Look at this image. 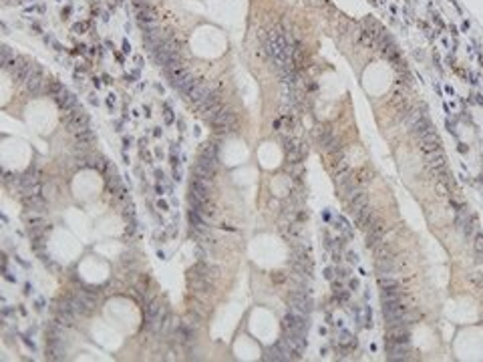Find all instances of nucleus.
<instances>
[{
  "instance_id": "obj_22",
  "label": "nucleus",
  "mask_w": 483,
  "mask_h": 362,
  "mask_svg": "<svg viewBox=\"0 0 483 362\" xmlns=\"http://www.w3.org/2000/svg\"><path fill=\"white\" fill-rule=\"evenodd\" d=\"M12 59H14V55H12L10 47L2 44V47H0V65H2V69H4V71H8V67H10Z\"/></svg>"
},
{
  "instance_id": "obj_39",
  "label": "nucleus",
  "mask_w": 483,
  "mask_h": 362,
  "mask_svg": "<svg viewBox=\"0 0 483 362\" xmlns=\"http://www.w3.org/2000/svg\"><path fill=\"white\" fill-rule=\"evenodd\" d=\"M350 288L356 290V288H358V282H356V280H350Z\"/></svg>"
},
{
  "instance_id": "obj_3",
  "label": "nucleus",
  "mask_w": 483,
  "mask_h": 362,
  "mask_svg": "<svg viewBox=\"0 0 483 362\" xmlns=\"http://www.w3.org/2000/svg\"><path fill=\"white\" fill-rule=\"evenodd\" d=\"M30 69H32V63L28 61V59H24V57H14L12 59V63H10V67H8V73L12 75V79L16 81V83H26V79H28V75H30Z\"/></svg>"
},
{
  "instance_id": "obj_33",
  "label": "nucleus",
  "mask_w": 483,
  "mask_h": 362,
  "mask_svg": "<svg viewBox=\"0 0 483 362\" xmlns=\"http://www.w3.org/2000/svg\"><path fill=\"white\" fill-rule=\"evenodd\" d=\"M336 278H340V280H346V278H348V272L344 270V268H336Z\"/></svg>"
},
{
  "instance_id": "obj_1",
  "label": "nucleus",
  "mask_w": 483,
  "mask_h": 362,
  "mask_svg": "<svg viewBox=\"0 0 483 362\" xmlns=\"http://www.w3.org/2000/svg\"><path fill=\"white\" fill-rule=\"evenodd\" d=\"M145 316H143V328L147 330V332H157L159 330V324H161V318L165 316V310H163V306H161L159 300H155V298H151L145 306Z\"/></svg>"
},
{
  "instance_id": "obj_40",
  "label": "nucleus",
  "mask_w": 483,
  "mask_h": 362,
  "mask_svg": "<svg viewBox=\"0 0 483 362\" xmlns=\"http://www.w3.org/2000/svg\"><path fill=\"white\" fill-rule=\"evenodd\" d=\"M36 310H43V300H36Z\"/></svg>"
},
{
  "instance_id": "obj_37",
  "label": "nucleus",
  "mask_w": 483,
  "mask_h": 362,
  "mask_svg": "<svg viewBox=\"0 0 483 362\" xmlns=\"http://www.w3.org/2000/svg\"><path fill=\"white\" fill-rule=\"evenodd\" d=\"M324 276H326V280H332V278H334V274H332V268H326V270H324Z\"/></svg>"
},
{
  "instance_id": "obj_17",
  "label": "nucleus",
  "mask_w": 483,
  "mask_h": 362,
  "mask_svg": "<svg viewBox=\"0 0 483 362\" xmlns=\"http://www.w3.org/2000/svg\"><path fill=\"white\" fill-rule=\"evenodd\" d=\"M22 203L26 205V209H36V211H45L47 207V201L41 195H24Z\"/></svg>"
},
{
  "instance_id": "obj_13",
  "label": "nucleus",
  "mask_w": 483,
  "mask_h": 362,
  "mask_svg": "<svg viewBox=\"0 0 483 362\" xmlns=\"http://www.w3.org/2000/svg\"><path fill=\"white\" fill-rule=\"evenodd\" d=\"M409 344H387V358L389 360H407Z\"/></svg>"
},
{
  "instance_id": "obj_26",
  "label": "nucleus",
  "mask_w": 483,
  "mask_h": 362,
  "mask_svg": "<svg viewBox=\"0 0 483 362\" xmlns=\"http://www.w3.org/2000/svg\"><path fill=\"white\" fill-rule=\"evenodd\" d=\"M264 360H274V362H282V360H284V356H282V352H280L278 344L270 346V348L264 352Z\"/></svg>"
},
{
  "instance_id": "obj_20",
  "label": "nucleus",
  "mask_w": 483,
  "mask_h": 362,
  "mask_svg": "<svg viewBox=\"0 0 483 362\" xmlns=\"http://www.w3.org/2000/svg\"><path fill=\"white\" fill-rule=\"evenodd\" d=\"M197 163L202 165V167H206L208 171H212L214 175L218 173V169H220V157H208V155H199L197 157Z\"/></svg>"
},
{
  "instance_id": "obj_19",
  "label": "nucleus",
  "mask_w": 483,
  "mask_h": 362,
  "mask_svg": "<svg viewBox=\"0 0 483 362\" xmlns=\"http://www.w3.org/2000/svg\"><path fill=\"white\" fill-rule=\"evenodd\" d=\"M377 274L379 276H395L393 258H377Z\"/></svg>"
},
{
  "instance_id": "obj_41",
  "label": "nucleus",
  "mask_w": 483,
  "mask_h": 362,
  "mask_svg": "<svg viewBox=\"0 0 483 362\" xmlns=\"http://www.w3.org/2000/svg\"><path fill=\"white\" fill-rule=\"evenodd\" d=\"M75 30H77V32H79V30H85V24H77V26H75Z\"/></svg>"
},
{
  "instance_id": "obj_5",
  "label": "nucleus",
  "mask_w": 483,
  "mask_h": 362,
  "mask_svg": "<svg viewBox=\"0 0 483 362\" xmlns=\"http://www.w3.org/2000/svg\"><path fill=\"white\" fill-rule=\"evenodd\" d=\"M387 344H409L411 340V330H409V324H402V326H389L387 330Z\"/></svg>"
},
{
  "instance_id": "obj_27",
  "label": "nucleus",
  "mask_w": 483,
  "mask_h": 362,
  "mask_svg": "<svg viewBox=\"0 0 483 362\" xmlns=\"http://www.w3.org/2000/svg\"><path fill=\"white\" fill-rule=\"evenodd\" d=\"M171 326H173V322H171V314L169 312H165V316L161 318V324H159V332L161 336H167L169 332H171Z\"/></svg>"
},
{
  "instance_id": "obj_8",
  "label": "nucleus",
  "mask_w": 483,
  "mask_h": 362,
  "mask_svg": "<svg viewBox=\"0 0 483 362\" xmlns=\"http://www.w3.org/2000/svg\"><path fill=\"white\" fill-rule=\"evenodd\" d=\"M425 157H427V165L435 171V175H443V173H445L447 163H445V155H443L441 149H439V151H433V153H427Z\"/></svg>"
},
{
  "instance_id": "obj_23",
  "label": "nucleus",
  "mask_w": 483,
  "mask_h": 362,
  "mask_svg": "<svg viewBox=\"0 0 483 362\" xmlns=\"http://www.w3.org/2000/svg\"><path fill=\"white\" fill-rule=\"evenodd\" d=\"M47 93H49L51 97L59 99V97H63V95L67 93V89H65V85H63L61 81H51V83L47 85Z\"/></svg>"
},
{
  "instance_id": "obj_38",
  "label": "nucleus",
  "mask_w": 483,
  "mask_h": 362,
  "mask_svg": "<svg viewBox=\"0 0 483 362\" xmlns=\"http://www.w3.org/2000/svg\"><path fill=\"white\" fill-rule=\"evenodd\" d=\"M348 260H350L352 264H358V256H356V254H348Z\"/></svg>"
},
{
  "instance_id": "obj_12",
  "label": "nucleus",
  "mask_w": 483,
  "mask_h": 362,
  "mask_svg": "<svg viewBox=\"0 0 483 362\" xmlns=\"http://www.w3.org/2000/svg\"><path fill=\"white\" fill-rule=\"evenodd\" d=\"M145 22H161L159 12L151 4H147V6L137 10V24H145Z\"/></svg>"
},
{
  "instance_id": "obj_4",
  "label": "nucleus",
  "mask_w": 483,
  "mask_h": 362,
  "mask_svg": "<svg viewBox=\"0 0 483 362\" xmlns=\"http://www.w3.org/2000/svg\"><path fill=\"white\" fill-rule=\"evenodd\" d=\"M210 91H212V89H210V87L206 85V81H204V79H197V83L193 85V89L189 91V93H187L185 97H187L189 105H191V107H193V109L197 111V109L202 107V103L206 101V97L210 95Z\"/></svg>"
},
{
  "instance_id": "obj_36",
  "label": "nucleus",
  "mask_w": 483,
  "mask_h": 362,
  "mask_svg": "<svg viewBox=\"0 0 483 362\" xmlns=\"http://www.w3.org/2000/svg\"><path fill=\"white\" fill-rule=\"evenodd\" d=\"M173 179H175V181L181 179V169H179V167H175V169H173Z\"/></svg>"
},
{
  "instance_id": "obj_32",
  "label": "nucleus",
  "mask_w": 483,
  "mask_h": 362,
  "mask_svg": "<svg viewBox=\"0 0 483 362\" xmlns=\"http://www.w3.org/2000/svg\"><path fill=\"white\" fill-rule=\"evenodd\" d=\"M272 280H274V282H276V284H282V282H284V280H286V276H284V274H282V272H276V274H274V276H272Z\"/></svg>"
},
{
  "instance_id": "obj_6",
  "label": "nucleus",
  "mask_w": 483,
  "mask_h": 362,
  "mask_svg": "<svg viewBox=\"0 0 483 362\" xmlns=\"http://www.w3.org/2000/svg\"><path fill=\"white\" fill-rule=\"evenodd\" d=\"M55 318L63 324V326H67V328H71L73 324H75V318H77V314L71 310V306L67 304V300L63 298L61 300V304L55 308Z\"/></svg>"
},
{
  "instance_id": "obj_2",
  "label": "nucleus",
  "mask_w": 483,
  "mask_h": 362,
  "mask_svg": "<svg viewBox=\"0 0 483 362\" xmlns=\"http://www.w3.org/2000/svg\"><path fill=\"white\" fill-rule=\"evenodd\" d=\"M288 306L290 310H296V312H302V314H308L312 312V298H310V292L308 290H300V292H292L288 296Z\"/></svg>"
},
{
  "instance_id": "obj_24",
  "label": "nucleus",
  "mask_w": 483,
  "mask_h": 362,
  "mask_svg": "<svg viewBox=\"0 0 483 362\" xmlns=\"http://www.w3.org/2000/svg\"><path fill=\"white\" fill-rule=\"evenodd\" d=\"M336 342H338V346H354V344H356L354 336H352L348 330H340V332L336 334Z\"/></svg>"
},
{
  "instance_id": "obj_28",
  "label": "nucleus",
  "mask_w": 483,
  "mask_h": 362,
  "mask_svg": "<svg viewBox=\"0 0 483 362\" xmlns=\"http://www.w3.org/2000/svg\"><path fill=\"white\" fill-rule=\"evenodd\" d=\"M336 228L342 232V236H344V238H352V234H354V232H352V228H350V223H348L344 217H338V219H336Z\"/></svg>"
},
{
  "instance_id": "obj_9",
  "label": "nucleus",
  "mask_w": 483,
  "mask_h": 362,
  "mask_svg": "<svg viewBox=\"0 0 483 362\" xmlns=\"http://www.w3.org/2000/svg\"><path fill=\"white\" fill-rule=\"evenodd\" d=\"M306 334H308V332H286L284 340L292 346V350H294L296 354H302V352L306 350Z\"/></svg>"
},
{
  "instance_id": "obj_7",
  "label": "nucleus",
  "mask_w": 483,
  "mask_h": 362,
  "mask_svg": "<svg viewBox=\"0 0 483 362\" xmlns=\"http://www.w3.org/2000/svg\"><path fill=\"white\" fill-rule=\"evenodd\" d=\"M189 193H193V195L199 197V199L210 201V197H212V181L193 177L191 183H189Z\"/></svg>"
},
{
  "instance_id": "obj_31",
  "label": "nucleus",
  "mask_w": 483,
  "mask_h": 362,
  "mask_svg": "<svg viewBox=\"0 0 483 362\" xmlns=\"http://www.w3.org/2000/svg\"><path fill=\"white\" fill-rule=\"evenodd\" d=\"M163 117H165V123H173V113H171V109L165 105V111H163Z\"/></svg>"
},
{
  "instance_id": "obj_16",
  "label": "nucleus",
  "mask_w": 483,
  "mask_h": 362,
  "mask_svg": "<svg viewBox=\"0 0 483 362\" xmlns=\"http://www.w3.org/2000/svg\"><path fill=\"white\" fill-rule=\"evenodd\" d=\"M348 203V211L352 213V211H358V209H365V207H369V195H367V191H358L350 201H346Z\"/></svg>"
},
{
  "instance_id": "obj_18",
  "label": "nucleus",
  "mask_w": 483,
  "mask_h": 362,
  "mask_svg": "<svg viewBox=\"0 0 483 362\" xmlns=\"http://www.w3.org/2000/svg\"><path fill=\"white\" fill-rule=\"evenodd\" d=\"M47 358L49 360H65V344H47Z\"/></svg>"
},
{
  "instance_id": "obj_14",
  "label": "nucleus",
  "mask_w": 483,
  "mask_h": 362,
  "mask_svg": "<svg viewBox=\"0 0 483 362\" xmlns=\"http://www.w3.org/2000/svg\"><path fill=\"white\" fill-rule=\"evenodd\" d=\"M65 300H67V304L71 306V310H73L77 316H87V314H91V312H93V310H91V308H89V306H87V304L80 300L77 294H73V296H67Z\"/></svg>"
},
{
  "instance_id": "obj_30",
  "label": "nucleus",
  "mask_w": 483,
  "mask_h": 362,
  "mask_svg": "<svg viewBox=\"0 0 483 362\" xmlns=\"http://www.w3.org/2000/svg\"><path fill=\"white\" fill-rule=\"evenodd\" d=\"M473 250H475L477 254H483V236H481V234H477V236H475V242H473Z\"/></svg>"
},
{
  "instance_id": "obj_21",
  "label": "nucleus",
  "mask_w": 483,
  "mask_h": 362,
  "mask_svg": "<svg viewBox=\"0 0 483 362\" xmlns=\"http://www.w3.org/2000/svg\"><path fill=\"white\" fill-rule=\"evenodd\" d=\"M334 137V133H332V129L328 127V125H322V127H318V131H316V139H318V145H320V149Z\"/></svg>"
},
{
  "instance_id": "obj_35",
  "label": "nucleus",
  "mask_w": 483,
  "mask_h": 362,
  "mask_svg": "<svg viewBox=\"0 0 483 362\" xmlns=\"http://www.w3.org/2000/svg\"><path fill=\"white\" fill-rule=\"evenodd\" d=\"M157 207H159L161 211H167V209H169V205H167L165 199H159V201H157Z\"/></svg>"
},
{
  "instance_id": "obj_10",
  "label": "nucleus",
  "mask_w": 483,
  "mask_h": 362,
  "mask_svg": "<svg viewBox=\"0 0 483 362\" xmlns=\"http://www.w3.org/2000/svg\"><path fill=\"white\" fill-rule=\"evenodd\" d=\"M411 129H413V135H415V137H419V139H423V137H427V135L435 133V129H433L431 121H429L425 115H421V117H419L415 123H411Z\"/></svg>"
},
{
  "instance_id": "obj_29",
  "label": "nucleus",
  "mask_w": 483,
  "mask_h": 362,
  "mask_svg": "<svg viewBox=\"0 0 483 362\" xmlns=\"http://www.w3.org/2000/svg\"><path fill=\"white\" fill-rule=\"evenodd\" d=\"M332 290H334V298H336V300H340V302H346V300H348V296H350V294H348V292L342 288V284H336V282H334V284H332Z\"/></svg>"
},
{
  "instance_id": "obj_34",
  "label": "nucleus",
  "mask_w": 483,
  "mask_h": 362,
  "mask_svg": "<svg viewBox=\"0 0 483 362\" xmlns=\"http://www.w3.org/2000/svg\"><path fill=\"white\" fill-rule=\"evenodd\" d=\"M22 342H24V344H26V346H28V348H30V350H32V352H34V350H36V346H34V342H30V340H28V338H26V336H22Z\"/></svg>"
},
{
  "instance_id": "obj_15",
  "label": "nucleus",
  "mask_w": 483,
  "mask_h": 362,
  "mask_svg": "<svg viewBox=\"0 0 483 362\" xmlns=\"http://www.w3.org/2000/svg\"><path fill=\"white\" fill-rule=\"evenodd\" d=\"M57 101V105L61 107V111L63 113H67V111H73L75 107H79V99H77V95H73V93H65L63 97H59V99H55Z\"/></svg>"
},
{
  "instance_id": "obj_11",
  "label": "nucleus",
  "mask_w": 483,
  "mask_h": 362,
  "mask_svg": "<svg viewBox=\"0 0 483 362\" xmlns=\"http://www.w3.org/2000/svg\"><path fill=\"white\" fill-rule=\"evenodd\" d=\"M419 147L421 151L427 155V153H433V151H439L441 149V139L437 137V133H431L423 139H419Z\"/></svg>"
},
{
  "instance_id": "obj_25",
  "label": "nucleus",
  "mask_w": 483,
  "mask_h": 362,
  "mask_svg": "<svg viewBox=\"0 0 483 362\" xmlns=\"http://www.w3.org/2000/svg\"><path fill=\"white\" fill-rule=\"evenodd\" d=\"M191 173H193V177H199V179H206V181H212L214 177H216L212 171H208V169H206V167H202L199 163H195V165H193Z\"/></svg>"
}]
</instances>
